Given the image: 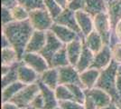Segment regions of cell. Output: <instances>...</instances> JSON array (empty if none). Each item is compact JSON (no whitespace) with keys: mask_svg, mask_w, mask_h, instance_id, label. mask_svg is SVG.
<instances>
[{"mask_svg":"<svg viewBox=\"0 0 121 109\" xmlns=\"http://www.w3.org/2000/svg\"><path fill=\"white\" fill-rule=\"evenodd\" d=\"M35 31L29 20L14 21L2 26V34H4L10 42L18 55L19 61H22L23 56L25 53V48Z\"/></svg>","mask_w":121,"mask_h":109,"instance_id":"obj_1","label":"cell"},{"mask_svg":"<svg viewBox=\"0 0 121 109\" xmlns=\"http://www.w3.org/2000/svg\"><path fill=\"white\" fill-rule=\"evenodd\" d=\"M118 66H119V64L116 62L114 59H112V61L108 67L100 70V75H99L98 81L95 85V87L100 88L106 91L108 94H109L112 97L113 102L116 104L121 100L117 94L116 87Z\"/></svg>","mask_w":121,"mask_h":109,"instance_id":"obj_2","label":"cell"},{"mask_svg":"<svg viewBox=\"0 0 121 109\" xmlns=\"http://www.w3.org/2000/svg\"><path fill=\"white\" fill-rule=\"evenodd\" d=\"M40 91L39 84L36 81L35 83L26 85L24 88L21 89L9 101L15 104L20 109L26 108V107L30 106L32 101L40 93Z\"/></svg>","mask_w":121,"mask_h":109,"instance_id":"obj_3","label":"cell"},{"mask_svg":"<svg viewBox=\"0 0 121 109\" xmlns=\"http://www.w3.org/2000/svg\"><path fill=\"white\" fill-rule=\"evenodd\" d=\"M28 20L34 27V29L39 31L50 30L54 23V19L45 7L30 11V16Z\"/></svg>","mask_w":121,"mask_h":109,"instance_id":"obj_4","label":"cell"},{"mask_svg":"<svg viewBox=\"0 0 121 109\" xmlns=\"http://www.w3.org/2000/svg\"><path fill=\"white\" fill-rule=\"evenodd\" d=\"M94 30L97 31L103 39L104 45L109 46V39L112 32V26L107 12L100 13L93 17Z\"/></svg>","mask_w":121,"mask_h":109,"instance_id":"obj_5","label":"cell"},{"mask_svg":"<svg viewBox=\"0 0 121 109\" xmlns=\"http://www.w3.org/2000/svg\"><path fill=\"white\" fill-rule=\"evenodd\" d=\"M46 34H47V37H46L45 46L41 50L40 54L47 60L50 66L52 57L64 46V44L54 35V33L52 31L48 30L46 32Z\"/></svg>","mask_w":121,"mask_h":109,"instance_id":"obj_6","label":"cell"},{"mask_svg":"<svg viewBox=\"0 0 121 109\" xmlns=\"http://www.w3.org/2000/svg\"><path fill=\"white\" fill-rule=\"evenodd\" d=\"M22 61L28 66L33 68L39 75L43 74L44 71L50 68L47 60L40 53H25Z\"/></svg>","mask_w":121,"mask_h":109,"instance_id":"obj_7","label":"cell"},{"mask_svg":"<svg viewBox=\"0 0 121 109\" xmlns=\"http://www.w3.org/2000/svg\"><path fill=\"white\" fill-rule=\"evenodd\" d=\"M58 70H59V85L75 84L84 88L80 77V73L77 71L75 66L69 65L66 66L58 67Z\"/></svg>","mask_w":121,"mask_h":109,"instance_id":"obj_8","label":"cell"},{"mask_svg":"<svg viewBox=\"0 0 121 109\" xmlns=\"http://www.w3.org/2000/svg\"><path fill=\"white\" fill-rule=\"evenodd\" d=\"M54 22L57 24H60V25L69 27L70 29L75 31L76 33H78L79 35H81L83 37L82 34H81V28H80V26L77 23V20H76L75 12L69 9L68 7L61 11V13L54 19Z\"/></svg>","mask_w":121,"mask_h":109,"instance_id":"obj_9","label":"cell"},{"mask_svg":"<svg viewBox=\"0 0 121 109\" xmlns=\"http://www.w3.org/2000/svg\"><path fill=\"white\" fill-rule=\"evenodd\" d=\"M50 30L53 32L54 35H55L64 45H67L68 43L75 40L76 38H79V37L83 38L81 35H79V34L76 33L75 31L70 29L69 27L62 26V25H60V24H57L55 22L53 23V25L51 27ZM83 39H84V38H83Z\"/></svg>","mask_w":121,"mask_h":109,"instance_id":"obj_10","label":"cell"},{"mask_svg":"<svg viewBox=\"0 0 121 109\" xmlns=\"http://www.w3.org/2000/svg\"><path fill=\"white\" fill-rule=\"evenodd\" d=\"M46 32L47 31L35 30L26 46L25 53H40L45 46L47 37Z\"/></svg>","mask_w":121,"mask_h":109,"instance_id":"obj_11","label":"cell"},{"mask_svg":"<svg viewBox=\"0 0 121 109\" xmlns=\"http://www.w3.org/2000/svg\"><path fill=\"white\" fill-rule=\"evenodd\" d=\"M112 59L113 58H112L110 47L108 45H104L103 48L95 55L93 63L90 68H95V69H99V70L105 69L109 66Z\"/></svg>","mask_w":121,"mask_h":109,"instance_id":"obj_12","label":"cell"},{"mask_svg":"<svg viewBox=\"0 0 121 109\" xmlns=\"http://www.w3.org/2000/svg\"><path fill=\"white\" fill-rule=\"evenodd\" d=\"M65 46L70 65L73 66H76L77 63H78L79 59H80L81 52H82L83 38H81V37L76 38L75 40L68 43Z\"/></svg>","mask_w":121,"mask_h":109,"instance_id":"obj_13","label":"cell"},{"mask_svg":"<svg viewBox=\"0 0 121 109\" xmlns=\"http://www.w3.org/2000/svg\"><path fill=\"white\" fill-rule=\"evenodd\" d=\"M75 16L83 37L87 36L94 30L93 16H91L89 13H87L84 10H80L75 12Z\"/></svg>","mask_w":121,"mask_h":109,"instance_id":"obj_14","label":"cell"},{"mask_svg":"<svg viewBox=\"0 0 121 109\" xmlns=\"http://www.w3.org/2000/svg\"><path fill=\"white\" fill-rule=\"evenodd\" d=\"M17 74H18V80L25 85H31L33 83H35L39 79V76H40L32 67L25 65L23 61H21L20 65L18 66Z\"/></svg>","mask_w":121,"mask_h":109,"instance_id":"obj_15","label":"cell"},{"mask_svg":"<svg viewBox=\"0 0 121 109\" xmlns=\"http://www.w3.org/2000/svg\"><path fill=\"white\" fill-rule=\"evenodd\" d=\"M84 92L92 96V98L94 99L96 103L98 109L107 106L113 102L110 95L100 88L93 87L91 89H84Z\"/></svg>","mask_w":121,"mask_h":109,"instance_id":"obj_16","label":"cell"},{"mask_svg":"<svg viewBox=\"0 0 121 109\" xmlns=\"http://www.w3.org/2000/svg\"><path fill=\"white\" fill-rule=\"evenodd\" d=\"M107 14L113 30L121 20V0H107Z\"/></svg>","mask_w":121,"mask_h":109,"instance_id":"obj_17","label":"cell"},{"mask_svg":"<svg viewBox=\"0 0 121 109\" xmlns=\"http://www.w3.org/2000/svg\"><path fill=\"white\" fill-rule=\"evenodd\" d=\"M40 86L41 93L44 99L45 104V109H54L58 106V100L55 96V91L51 89L49 86L43 83L40 79L37 80Z\"/></svg>","mask_w":121,"mask_h":109,"instance_id":"obj_18","label":"cell"},{"mask_svg":"<svg viewBox=\"0 0 121 109\" xmlns=\"http://www.w3.org/2000/svg\"><path fill=\"white\" fill-rule=\"evenodd\" d=\"M95 57V54L91 51V49H89L88 47L85 46L84 42H83V48H82V52L80 57V59L76 65V69L77 71L81 74V72L85 71L86 69L91 67V66L93 63Z\"/></svg>","mask_w":121,"mask_h":109,"instance_id":"obj_19","label":"cell"},{"mask_svg":"<svg viewBox=\"0 0 121 109\" xmlns=\"http://www.w3.org/2000/svg\"><path fill=\"white\" fill-rule=\"evenodd\" d=\"M100 75V70L95 68H88L80 74L81 83L85 89H91L95 87L98 78Z\"/></svg>","mask_w":121,"mask_h":109,"instance_id":"obj_20","label":"cell"},{"mask_svg":"<svg viewBox=\"0 0 121 109\" xmlns=\"http://www.w3.org/2000/svg\"><path fill=\"white\" fill-rule=\"evenodd\" d=\"M83 42H84L86 47L89 49H91L95 55L99 52L104 47V42H103L102 37L95 30H93L91 34L85 36L83 39Z\"/></svg>","mask_w":121,"mask_h":109,"instance_id":"obj_21","label":"cell"},{"mask_svg":"<svg viewBox=\"0 0 121 109\" xmlns=\"http://www.w3.org/2000/svg\"><path fill=\"white\" fill-rule=\"evenodd\" d=\"M39 79L51 89L55 90L59 85V70L58 68H49L41 74Z\"/></svg>","mask_w":121,"mask_h":109,"instance_id":"obj_22","label":"cell"},{"mask_svg":"<svg viewBox=\"0 0 121 109\" xmlns=\"http://www.w3.org/2000/svg\"><path fill=\"white\" fill-rule=\"evenodd\" d=\"M84 11L94 16L107 12V0H85Z\"/></svg>","mask_w":121,"mask_h":109,"instance_id":"obj_23","label":"cell"},{"mask_svg":"<svg viewBox=\"0 0 121 109\" xmlns=\"http://www.w3.org/2000/svg\"><path fill=\"white\" fill-rule=\"evenodd\" d=\"M25 84L22 83L21 81H16L15 83L7 85L6 87L2 89V103L8 102L12 97H14L16 94L18 93L22 88H24Z\"/></svg>","mask_w":121,"mask_h":109,"instance_id":"obj_24","label":"cell"},{"mask_svg":"<svg viewBox=\"0 0 121 109\" xmlns=\"http://www.w3.org/2000/svg\"><path fill=\"white\" fill-rule=\"evenodd\" d=\"M70 62L68 59L67 56V51H66V46L64 45L63 47L60 48L58 52L52 57V61L50 64L51 68H58L61 66H69Z\"/></svg>","mask_w":121,"mask_h":109,"instance_id":"obj_25","label":"cell"},{"mask_svg":"<svg viewBox=\"0 0 121 109\" xmlns=\"http://www.w3.org/2000/svg\"><path fill=\"white\" fill-rule=\"evenodd\" d=\"M1 58H2V65H6V66H13L15 63L19 61L17 52L12 47L2 48Z\"/></svg>","mask_w":121,"mask_h":109,"instance_id":"obj_26","label":"cell"},{"mask_svg":"<svg viewBox=\"0 0 121 109\" xmlns=\"http://www.w3.org/2000/svg\"><path fill=\"white\" fill-rule=\"evenodd\" d=\"M20 62L21 61H18V62L15 63L12 66V68H11L10 71L7 73L6 75L2 76V79H1V88L2 89H4L7 85H11V84L18 81L17 68H18V66L20 65Z\"/></svg>","mask_w":121,"mask_h":109,"instance_id":"obj_27","label":"cell"},{"mask_svg":"<svg viewBox=\"0 0 121 109\" xmlns=\"http://www.w3.org/2000/svg\"><path fill=\"white\" fill-rule=\"evenodd\" d=\"M11 11H12V15H13L15 21L21 22V21H25L29 19L30 11H28L25 7L19 4L15 5L13 8H11Z\"/></svg>","mask_w":121,"mask_h":109,"instance_id":"obj_28","label":"cell"},{"mask_svg":"<svg viewBox=\"0 0 121 109\" xmlns=\"http://www.w3.org/2000/svg\"><path fill=\"white\" fill-rule=\"evenodd\" d=\"M54 91H55V96L58 101H61V100H73V101H75L73 95L66 85H59Z\"/></svg>","mask_w":121,"mask_h":109,"instance_id":"obj_29","label":"cell"},{"mask_svg":"<svg viewBox=\"0 0 121 109\" xmlns=\"http://www.w3.org/2000/svg\"><path fill=\"white\" fill-rule=\"evenodd\" d=\"M68 86V88L71 90L72 93L75 101L81 104H84L85 101V93H84V88H82L81 86L75 85V84H70V85H66Z\"/></svg>","mask_w":121,"mask_h":109,"instance_id":"obj_30","label":"cell"},{"mask_svg":"<svg viewBox=\"0 0 121 109\" xmlns=\"http://www.w3.org/2000/svg\"><path fill=\"white\" fill-rule=\"evenodd\" d=\"M17 2L28 11L44 8V0H17Z\"/></svg>","mask_w":121,"mask_h":109,"instance_id":"obj_31","label":"cell"},{"mask_svg":"<svg viewBox=\"0 0 121 109\" xmlns=\"http://www.w3.org/2000/svg\"><path fill=\"white\" fill-rule=\"evenodd\" d=\"M44 7L49 11L51 16H52L53 19H55L57 16L61 13L63 10L60 5L57 4L55 0H44Z\"/></svg>","mask_w":121,"mask_h":109,"instance_id":"obj_32","label":"cell"},{"mask_svg":"<svg viewBox=\"0 0 121 109\" xmlns=\"http://www.w3.org/2000/svg\"><path fill=\"white\" fill-rule=\"evenodd\" d=\"M58 105L62 109H85L84 104L73 100H61L58 101Z\"/></svg>","mask_w":121,"mask_h":109,"instance_id":"obj_33","label":"cell"},{"mask_svg":"<svg viewBox=\"0 0 121 109\" xmlns=\"http://www.w3.org/2000/svg\"><path fill=\"white\" fill-rule=\"evenodd\" d=\"M14 17L12 15L11 8L5 7V6H1V22H2V26H5L9 23L14 22Z\"/></svg>","mask_w":121,"mask_h":109,"instance_id":"obj_34","label":"cell"},{"mask_svg":"<svg viewBox=\"0 0 121 109\" xmlns=\"http://www.w3.org/2000/svg\"><path fill=\"white\" fill-rule=\"evenodd\" d=\"M84 6H85V0H69V4L67 7L74 12H77L83 10Z\"/></svg>","mask_w":121,"mask_h":109,"instance_id":"obj_35","label":"cell"},{"mask_svg":"<svg viewBox=\"0 0 121 109\" xmlns=\"http://www.w3.org/2000/svg\"><path fill=\"white\" fill-rule=\"evenodd\" d=\"M31 107L35 109H45V104H44V99L42 93L38 94L34 98V100L32 101V103L30 104Z\"/></svg>","mask_w":121,"mask_h":109,"instance_id":"obj_36","label":"cell"},{"mask_svg":"<svg viewBox=\"0 0 121 109\" xmlns=\"http://www.w3.org/2000/svg\"><path fill=\"white\" fill-rule=\"evenodd\" d=\"M111 48V53H112V58L117 62L118 64H121V42L117 43Z\"/></svg>","mask_w":121,"mask_h":109,"instance_id":"obj_37","label":"cell"},{"mask_svg":"<svg viewBox=\"0 0 121 109\" xmlns=\"http://www.w3.org/2000/svg\"><path fill=\"white\" fill-rule=\"evenodd\" d=\"M84 104L85 109H98L94 99L92 98L91 95H90L89 94L87 93H85V101H84V104Z\"/></svg>","mask_w":121,"mask_h":109,"instance_id":"obj_38","label":"cell"},{"mask_svg":"<svg viewBox=\"0 0 121 109\" xmlns=\"http://www.w3.org/2000/svg\"><path fill=\"white\" fill-rule=\"evenodd\" d=\"M2 6H5L8 8H13L15 5L18 4L17 0H1Z\"/></svg>","mask_w":121,"mask_h":109,"instance_id":"obj_39","label":"cell"},{"mask_svg":"<svg viewBox=\"0 0 121 109\" xmlns=\"http://www.w3.org/2000/svg\"><path fill=\"white\" fill-rule=\"evenodd\" d=\"M116 87L117 94L119 95L121 99V71L118 70L117 71V81H116Z\"/></svg>","mask_w":121,"mask_h":109,"instance_id":"obj_40","label":"cell"},{"mask_svg":"<svg viewBox=\"0 0 121 109\" xmlns=\"http://www.w3.org/2000/svg\"><path fill=\"white\" fill-rule=\"evenodd\" d=\"M12 47V46H11L8 38L4 34H2V36H1V48H6V47Z\"/></svg>","mask_w":121,"mask_h":109,"instance_id":"obj_41","label":"cell"},{"mask_svg":"<svg viewBox=\"0 0 121 109\" xmlns=\"http://www.w3.org/2000/svg\"><path fill=\"white\" fill-rule=\"evenodd\" d=\"M2 109H20L17 105L14 103H12L10 101L2 103Z\"/></svg>","mask_w":121,"mask_h":109,"instance_id":"obj_42","label":"cell"},{"mask_svg":"<svg viewBox=\"0 0 121 109\" xmlns=\"http://www.w3.org/2000/svg\"><path fill=\"white\" fill-rule=\"evenodd\" d=\"M115 33H116L117 36L118 37V39H119V41H121V20L117 23L115 26V28L113 29Z\"/></svg>","mask_w":121,"mask_h":109,"instance_id":"obj_43","label":"cell"},{"mask_svg":"<svg viewBox=\"0 0 121 109\" xmlns=\"http://www.w3.org/2000/svg\"><path fill=\"white\" fill-rule=\"evenodd\" d=\"M12 68V66H6V65H2V67H1V75L2 76L6 75L7 73L9 72Z\"/></svg>","mask_w":121,"mask_h":109,"instance_id":"obj_44","label":"cell"},{"mask_svg":"<svg viewBox=\"0 0 121 109\" xmlns=\"http://www.w3.org/2000/svg\"><path fill=\"white\" fill-rule=\"evenodd\" d=\"M57 2V4L60 5L62 9H65L68 6V4H69V0H55Z\"/></svg>","mask_w":121,"mask_h":109,"instance_id":"obj_45","label":"cell"},{"mask_svg":"<svg viewBox=\"0 0 121 109\" xmlns=\"http://www.w3.org/2000/svg\"><path fill=\"white\" fill-rule=\"evenodd\" d=\"M99 109H118V107H117V105L116 103L112 102V103L109 104L108 105L104 106V107H101V108H99Z\"/></svg>","mask_w":121,"mask_h":109,"instance_id":"obj_46","label":"cell"},{"mask_svg":"<svg viewBox=\"0 0 121 109\" xmlns=\"http://www.w3.org/2000/svg\"><path fill=\"white\" fill-rule=\"evenodd\" d=\"M117 105L118 109H121V100L119 101V102H117Z\"/></svg>","mask_w":121,"mask_h":109,"instance_id":"obj_47","label":"cell"},{"mask_svg":"<svg viewBox=\"0 0 121 109\" xmlns=\"http://www.w3.org/2000/svg\"><path fill=\"white\" fill-rule=\"evenodd\" d=\"M24 109H35V108H33V107H31V106H28V107H26V108H24Z\"/></svg>","mask_w":121,"mask_h":109,"instance_id":"obj_48","label":"cell"},{"mask_svg":"<svg viewBox=\"0 0 121 109\" xmlns=\"http://www.w3.org/2000/svg\"><path fill=\"white\" fill-rule=\"evenodd\" d=\"M54 109H62V108H60V106H59V105H58V106H57V107H55V108Z\"/></svg>","mask_w":121,"mask_h":109,"instance_id":"obj_49","label":"cell"}]
</instances>
